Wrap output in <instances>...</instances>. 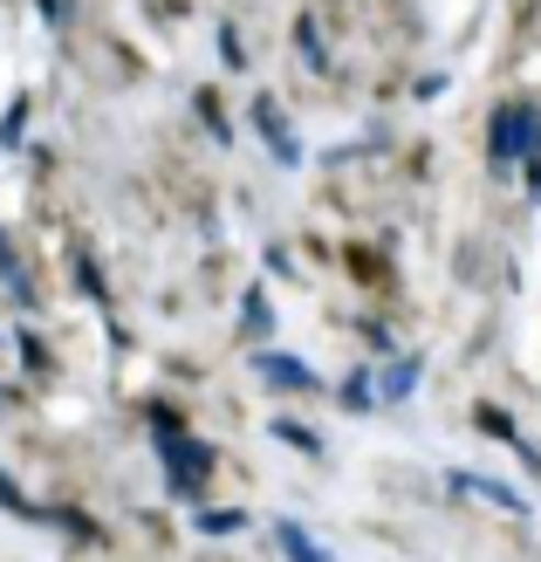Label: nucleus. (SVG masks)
I'll return each mask as SVG.
<instances>
[{
	"mask_svg": "<svg viewBox=\"0 0 541 562\" xmlns=\"http://www.w3.org/2000/svg\"><path fill=\"white\" fill-rule=\"evenodd\" d=\"M158 453H165V467H172V487H179V494H192V487L213 473V453H206L199 439H185V432H165Z\"/></svg>",
	"mask_w": 541,
	"mask_h": 562,
	"instance_id": "nucleus-2",
	"label": "nucleus"
},
{
	"mask_svg": "<svg viewBox=\"0 0 541 562\" xmlns=\"http://www.w3.org/2000/svg\"><path fill=\"white\" fill-rule=\"evenodd\" d=\"M253 378H261L268 391H316V371L295 363L289 350H261V357H253Z\"/></svg>",
	"mask_w": 541,
	"mask_h": 562,
	"instance_id": "nucleus-3",
	"label": "nucleus"
},
{
	"mask_svg": "<svg viewBox=\"0 0 541 562\" xmlns=\"http://www.w3.org/2000/svg\"><path fill=\"white\" fill-rule=\"evenodd\" d=\"M0 405H14V391H8V384H0Z\"/></svg>",
	"mask_w": 541,
	"mask_h": 562,
	"instance_id": "nucleus-15",
	"label": "nucleus"
},
{
	"mask_svg": "<svg viewBox=\"0 0 541 562\" xmlns=\"http://www.w3.org/2000/svg\"><path fill=\"white\" fill-rule=\"evenodd\" d=\"M452 487H460V494H473V501H494V508H507V515H528V501H521L515 487L487 481V473H452Z\"/></svg>",
	"mask_w": 541,
	"mask_h": 562,
	"instance_id": "nucleus-4",
	"label": "nucleus"
},
{
	"mask_svg": "<svg viewBox=\"0 0 541 562\" xmlns=\"http://www.w3.org/2000/svg\"><path fill=\"white\" fill-rule=\"evenodd\" d=\"M199 536H240V528H247V515L240 508H199Z\"/></svg>",
	"mask_w": 541,
	"mask_h": 562,
	"instance_id": "nucleus-7",
	"label": "nucleus"
},
{
	"mask_svg": "<svg viewBox=\"0 0 541 562\" xmlns=\"http://www.w3.org/2000/svg\"><path fill=\"white\" fill-rule=\"evenodd\" d=\"M480 426H487V432H494V439H515V426H507V418H500V412H494V405H480Z\"/></svg>",
	"mask_w": 541,
	"mask_h": 562,
	"instance_id": "nucleus-13",
	"label": "nucleus"
},
{
	"mask_svg": "<svg viewBox=\"0 0 541 562\" xmlns=\"http://www.w3.org/2000/svg\"><path fill=\"white\" fill-rule=\"evenodd\" d=\"M528 192L541 200V158H528Z\"/></svg>",
	"mask_w": 541,
	"mask_h": 562,
	"instance_id": "nucleus-14",
	"label": "nucleus"
},
{
	"mask_svg": "<svg viewBox=\"0 0 541 562\" xmlns=\"http://www.w3.org/2000/svg\"><path fill=\"white\" fill-rule=\"evenodd\" d=\"M268 323H274V308H268L261 289H253V295H247V329H261V336H268Z\"/></svg>",
	"mask_w": 541,
	"mask_h": 562,
	"instance_id": "nucleus-11",
	"label": "nucleus"
},
{
	"mask_svg": "<svg viewBox=\"0 0 541 562\" xmlns=\"http://www.w3.org/2000/svg\"><path fill=\"white\" fill-rule=\"evenodd\" d=\"M0 281H8V289H14V295L27 302V274H21V261L8 255V234H0Z\"/></svg>",
	"mask_w": 541,
	"mask_h": 562,
	"instance_id": "nucleus-9",
	"label": "nucleus"
},
{
	"mask_svg": "<svg viewBox=\"0 0 541 562\" xmlns=\"http://www.w3.org/2000/svg\"><path fill=\"white\" fill-rule=\"evenodd\" d=\"M343 398H350L357 412H363V405H377V384H370V371H357V378L343 384Z\"/></svg>",
	"mask_w": 541,
	"mask_h": 562,
	"instance_id": "nucleus-10",
	"label": "nucleus"
},
{
	"mask_svg": "<svg viewBox=\"0 0 541 562\" xmlns=\"http://www.w3.org/2000/svg\"><path fill=\"white\" fill-rule=\"evenodd\" d=\"M253 124L268 131V145H274V158H281V165H295V158H302V151H295V137H289V124H281V110H274L268 97L253 103Z\"/></svg>",
	"mask_w": 541,
	"mask_h": 562,
	"instance_id": "nucleus-5",
	"label": "nucleus"
},
{
	"mask_svg": "<svg viewBox=\"0 0 541 562\" xmlns=\"http://www.w3.org/2000/svg\"><path fill=\"white\" fill-rule=\"evenodd\" d=\"M487 151H494V165H515V158H534V151H541V110H534L528 97H515V103L494 110Z\"/></svg>",
	"mask_w": 541,
	"mask_h": 562,
	"instance_id": "nucleus-1",
	"label": "nucleus"
},
{
	"mask_svg": "<svg viewBox=\"0 0 541 562\" xmlns=\"http://www.w3.org/2000/svg\"><path fill=\"white\" fill-rule=\"evenodd\" d=\"M274 542L289 549V562H329L323 542H308V536H302V521H274Z\"/></svg>",
	"mask_w": 541,
	"mask_h": 562,
	"instance_id": "nucleus-6",
	"label": "nucleus"
},
{
	"mask_svg": "<svg viewBox=\"0 0 541 562\" xmlns=\"http://www.w3.org/2000/svg\"><path fill=\"white\" fill-rule=\"evenodd\" d=\"M0 508H14V515H35V508H27V501H21V487L8 481V473H0Z\"/></svg>",
	"mask_w": 541,
	"mask_h": 562,
	"instance_id": "nucleus-12",
	"label": "nucleus"
},
{
	"mask_svg": "<svg viewBox=\"0 0 541 562\" xmlns=\"http://www.w3.org/2000/svg\"><path fill=\"white\" fill-rule=\"evenodd\" d=\"M412 384H418V363H391L384 384H377V398H412Z\"/></svg>",
	"mask_w": 541,
	"mask_h": 562,
	"instance_id": "nucleus-8",
	"label": "nucleus"
}]
</instances>
